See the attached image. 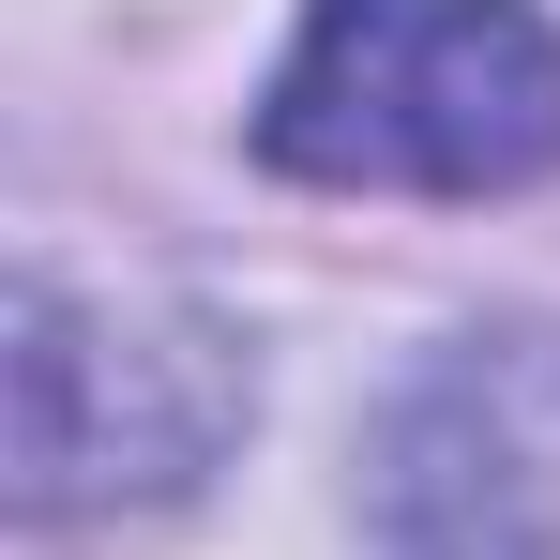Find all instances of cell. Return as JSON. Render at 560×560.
Listing matches in <instances>:
<instances>
[{"mask_svg": "<svg viewBox=\"0 0 560 560\" xmlns=\"http://www.w3.org/2000/svg\"><path fill=\"white\" fill-rule=\"evenodd\" d=\"M228 440V364L197 318L77 303L61 273L15 288V500L92 515V500H167Z\"/></svg>", "mask_w": 560, "mask_h": 560, "instance_id": "obj_2", "label": "cell"}, {"mask_svg": "<svg viewBox=\"0 0 560 560\" xmlns=\"http://www.w3.org/2000/svg\"><path fill=\"white\" fill-rule=\"evenodd\" d=\"M258 152L288 183L515 197L560 167V31L530 0H303Z\"/></svg>", "mask_w": 560, "mask_h": 560, "instance_id": "obj_1", "label": "cell"}]
</instances>
